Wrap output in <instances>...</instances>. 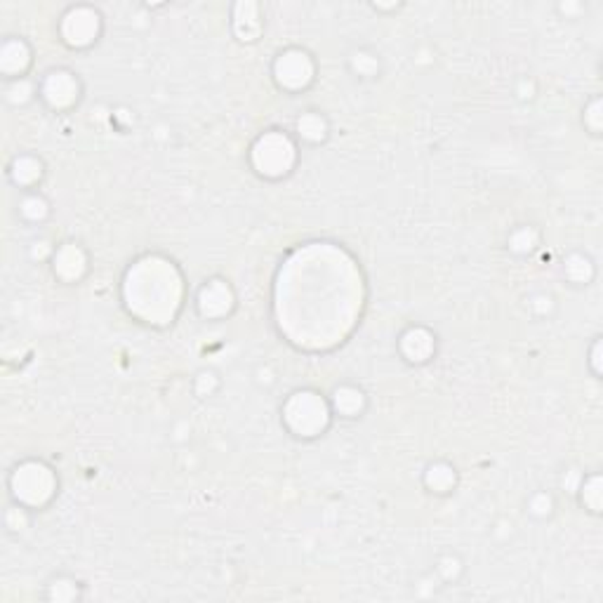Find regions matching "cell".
I'll return each instance as SVG.
<instances>
[{
	"instance_id": "obj_3",
	"label": "cell",
	"mask_w": 603,
	"mask_h": 603,
	"mask_svg": "<svg viewBox=\"0 0 603 603\" xmlns=\"http://www.w3.org/2000/svg\"><path fill=\"white\" fill-rule=\"evenodd\" d=\"M599 486H601V481H599V476H589L587 481H584V488L582 490H587V495L589 497H582V502L589 506V509L594 511V514H599L601 511V493H599Z\"/></svg>"
},
{
	"instance_id": "obj_1",
	"label": "cell",
	"mask_w": 603,
	"mask_h": 603,
	"mask_svg": "<svg viewBox=\"0 0 603 603\" xmlns=\"http://www.w3.org/2000/svg\"><path fill=\"white\" fill-rule=\"evenodd\" d=\"M279 81L286 83V85H304L306 81L311 78V66L309 59H306L304 52H288L281 54L279 59Z\"/></svg>"
},
{
	"instance_id": "obj_4",
	"label": "cell",
	"mask_w": 603,
	"mask_h": 603,
	"mask_svg": "<svg viewBox=\"0 0 603 603\" xmlns=\"http://www.w3.org/2000/svg\"><path fill=\"white\" fill-rule=\"evenodd\" d=\"M599 108H601V101H599V99H594L592 104H589L587 113H584V125H587V128L592 130V135H599V130H601Z\"/></svg>"
},
{
	"instance_id": "obj_2",
	"label": "cell",
	"mask_w": 603,
	"mask_h": 603,
	"mask_svg": "<svg viewBox=\"0 0 603 603\" xmlns=\"http://www.w3.org/2000/svg\"><path fill=\"white\" fill-rule=\"evenodd\" d=\"M565 274L577 286H582V283L587 286L594 279V262L587 255H570L565 262Z\"/></svg>"
}]
</instances>
